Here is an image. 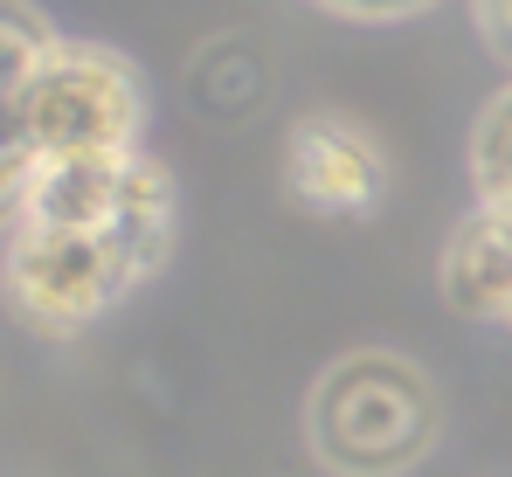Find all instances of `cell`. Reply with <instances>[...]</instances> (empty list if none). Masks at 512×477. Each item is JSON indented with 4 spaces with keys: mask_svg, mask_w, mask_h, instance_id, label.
<instances>
[{
    "mask_svg": "<svg viewBox=\"0 0 512 477\" xmlns=\"http://www.w3.org/2000/svg\"><path fill=\"white\" fill-rule=\"evenodd\" d=\"M443 401L409 353L360 346L333 360L305 401V443L333 477H409L436 450Z\"/></svg>",
    "mask_w": 512,
    "mask_h": 477,
    "instance_id": "obj_1",
    "label": "cell"
},
{
    "mask_svg": "<svg viewBox=\"0 0 512 477\" xmlns=\"http://www.w3.org/2000/svg\"><path fill=\"white\" fill-rule=\"evenodd\" d=\"M132 166H139V153H118V159H35L21 222L104 236V229L118 222L125 194H132Z\"/></svg>",
    "mask_w": 512,
    "mask_h": 477,
    "instance_id": "obj_5",
    "label": "cell"
},
{
    "mask_svg": "<svg viewBox=\"0 0 512 477\" xmlns=\"http://www.w3.org/2000/svg\"><path fill=\"white\" fill-rule=\"evenodd\" d=\"M146 97L125 56L97 42H56L21 90V139L35 159H118L139 153Z\"/></svg>",
    "mask_w": 512,
    "mask_h": 477,
    "instance_id": "obj_2",
    "label": "cell"
},
{
    "mask_svg": "<svg viewBox=\"0 0 512 477\" xmlns=\"http://www.w3.org/2000/svg\"><path fill=\"white\" fill-rule=\"evenodd\" d=\"M284 180L319 215H360V208L381 201L388 159H381V146L360 125H346V118H305L291 132V146H284Z\"/></svg>",
    "mask_w": 512,
    "mask_h": 477,
    "instance_id": "obj_4",
    "label": "cell"
},
{
    "mask_svg": "<svg viewBox=\"0 0 512 477\" xmlns=\"http://www.w3.org/2000/svg\"><path fill=\"white\" fill-rule=\"evenodd\" d=\"M471 180H478V208L512 215V83L478 111V132H471Z\"/></svg>",
    "mask_w": 512,
    "mask_h": 477,
    "instance_id": "obj_8",
    "label": "cell"
},
{
    "mask_svg": "<svg viewBox=\"0 0 512 477\" xmlns=\"http://www.w3.org/2000/svg\"><path fill=\"white\" fill-rule=\"evenodd\" d=\"M326 14H346V21H402V14H423L436 0H312Z\"/></svg>",
    "mask_w": 512,
    "mask_h": 477,
    "instance_id": "obj_9",
    "label": "cell"
},
{
    "mask_svg": "<svg viewBox=\"0 0 512 477\" xmlns=\"http://www.w3.org/2000/svg\"><path fill=\"white\" fill-rule=\"evenodd\" d=\"M471 7H478V28H485L492 56L512 70V0H471Z\"/></svg>",
    "mask_w": 512,
    "mask_h": 477,
    "instance_id": "obj_10",
    "label": "cell"
},
{
    "mask_svg": "<svg viewBox=\"0 0 512 477\" xmlns=\"http://www.w3.org/2000/svg\"><path fill=\"white\" fill-rule=\"evenodd\" d=\"M443 298L478 325H512V215L471 208L443 242Z\"/></svg>",
    "mask_w": 512,
    "mask_h": 477,
    "instance_id": "obj_6",
    "label": "cell"
},
{
    "mask_svg": "<svg viewBox=\"0 0 512 477\" xmlns=\"http://www.w3.org/2000/svg\"><path fill=\"white\" fill-rule=\"evenodd\" d=\"M132 291L139 284H132L125 256L111 249V236L35 229V222H21L7 236V298L35 332H84Z\"/></svg>",
    "mask_w": 512,
    "mask_h": 477,
    "instance_id": "obj_3",
    "label": "cell"
},
{
    "mask_svg": "<svg viewBox=\"0 0 512 477\" xmlns=\"http://www.w3.org/2000/svg\"><path fill=\"white\" fill-rule=\"evenodd\" d=\"M63 35L28 7V0H0V104H21V90L35 83V70L49 63Z\"/></svg>",
    "mask_w": 512,
    "mask_h": 477,
    "instance_id": "obj_7",
    "label": "cell"
}]
</instances>
